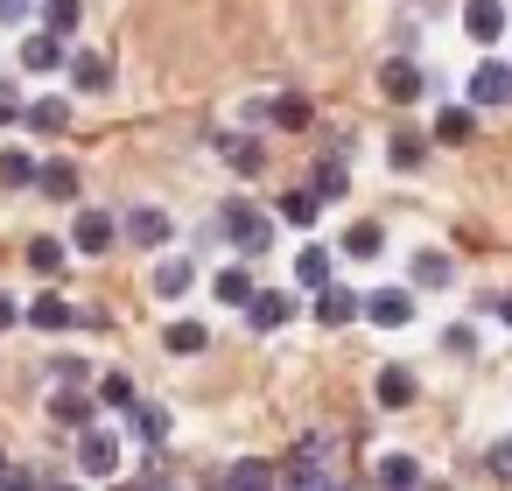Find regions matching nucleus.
<instances>
[{
	"mask_svg": "<svg viewBox=\"0 0 512 491\" xmlns=\"http://www.w3.org/2000/svg\"><path fill=\"white\" fill-rule=\"evenodd\" d=\"M22 120H29L36 134H64V127H71V99H36Z\"/></svg>",
	"mask_w": 512,
	"mask_h": 491,
	"instance_id": "nucleus-22",
	"label": "nucleus"
},
{
	"mask_svg": "<svg viewBox=\"0 0 512 491\" xmlns=\"http://www.w3.org/2000/svg\"><path fill=\"white\" fill-rule=\"evenodd\" d=\"M36 183H43V197L78 204V169H71V162H43V169H36Z\"/></svg>",
	"mask_w": 512,
	"mask_h": 491,
	"instance_id": "nucleus-17",
	"label": "nucleus"
},
{
	"mask_svg": "<svg viewBox=\"0 0 512 491\" xmlns=\"http://www.w3.org/2000/svg\"><path fill=\"white\" fill-rule=\"evenodd\" d=\"M316 211H323L316 190H288V197H281V218H288V225H316Z\"/></svg>",
	"mask_w": 512,
	"mask_h": 491,
	"instance_id": "nucleus-30",
	"label": "nucleus"
},
{
	"mask_svg": "<svg viewBox=\"0 0 512 491\" xmlns=\"http://www.w3.org/2000/svg\"><path fill=\"white\" fill-rule=\"evenodd\" d=\"M295 281H302V288H323V281H330V253H323V246H302V253H295Z\"/></svg>",
	"mask_w": 512,
	"mask_h": 491,
	"instance_id": "nucleus-29",
	"label": "nucleus"
},
{
	"mask_svg": "<svg viewBox=\"0 0 512 491\" xmlns=\"http://www.w3.org/2000/svg\"><path fill=\"white\" fill-rule=\"evenodd\" d=\"M344 253H351V260H379V253H386V232H379V225H351V232H344Z\"/></svg>",
	"mask_w": 512,
	"mask_h": 491,
	"instance_id": "nucleus-28",
	"label": "nucleus"
},
{
	"mask_svg": "<svg viewBox=\"0 0 512 491\" xmlns=\"http://www.w3.org/2000/svg\"><path fill=\"white\" fill-rule=\"evenodd\" d=\"M414 281L421 288H442L449 281V253H414Z\"/></svg>",
	"mask_w": 512,
	"mask_h": 491,
	"instance_id": "nucleus-34",
	"label": "nucleus"
},
{
	"mask_svg": "<svg viewBox=\"0 0 512 491\" xmlns=\"http://www.w3.org/2000/svg\"><path fill=\"white\" fill-rule=\"evenodd\" d=\"M470 127H477V120H470V106H442V113H435V141H442V148L470 141Z\"/></svg>",
	"mask_w": 512,
	"mask_h": 491,
	"instance_id": "nucleus-26",
	"label": "nucleus"
},
{
	"mask_svg": "<svg viewBox=\"0 0 512 491\" xmlns=\"http://www.w3.org/2000/svg\"><path fill=\"white\" fill-rule=\"evenodd\" d=\"M218 302L246 309V302H253V274H246V267H225V274H218Z\"/></svg>",
	"mask_w": 512,
	"mask_h": 491,
	"instance_id": "nucleus-31",
	"label": "nucleus"
},
{
	"mask_svg": "<svg viewBox=\"0 0 512 491\" xmlns=\"http://www.w3.org/2000/svg\"><path fill=\"white\" fill-rule=\"evenodd\" d=\"M99 400H106V407H134V379H127V372H106V379H99Z\"/></svg>",
	"mask_w": 512,
	"mask_h": 491,
	"instance_id": "nucleus-36",
	"label": "nucleus"
},
{
	"mask_svg": "<svg viewBox=\"0 0 512 491\" xmlns=\"http://www.w3.org/2000/svg\"><path fill=\"white\" fill-rule=\"evenodd\" d=\"M204 344H211V330H204V323H190V316L162 330V351H176V358H197Z\"/></svg>",
	"mask_w": 512,
	"mask_h": 491,
	"instance_id": "nucleus-19",
	"label": "nucleus"
},
{
	"mask_svg": "<svg viewBox=\"0 0 512 491\" xmlns=\"http://www.w3.org/2000/svg\"><path fill=\"white\" fill-rule=\"evenodd\" d=\"M463 36L491 50V43L505 36V8H498V0H470V8H463Z\"/></svg>",
	"mask_w": 512,
	"mask_h": 491,
	"instance_id": "nucleus-10",
	"label": "nucleus"
},
{
	"mask_svg": "<svg viewBox=\"0 0 512 491\" xmlns=\"http://www.w3.org/2000/svg\"><path fill=\"white\" fill-rule=\"evenodd\" d=\"M372 477H379V484H393V491H407V484H421V463H414L407 449H386Z\"/></svg>",
	"mask_w": 512,
	"mask_h": 491,
	"instance_id": "nucleus-21",
	"label": "nucleus"
},
{
	"mask_svg": "<svg viewBox=\"0 0 512 491\" xmlns=\"http://www.w3.org/2000/svg\"><path fill=\"white\" fill-rule=\"evenodd\" d=\"M29 15V0H0V22H22Z\"/></svg>",
	"mask_w": 512,
	"mask_h": 491,
	"instance_id": "nucleus-41",
	"label": "nucleus"
},
{
	"mask_svg": "<svg viewBox=\"0 0 512 491\" xmlns=\"http://www.w3.org/2000/svg\"><path fill=\"white\" fill-rule=\"evenodd\" d=\"M358 316H365V295H351V288H337V281L316 288V323H323V330H344V323H358Z\"/></svg>",
	"mask_w": 512,
	"mask_h": 491,
	"instance_id": "nucleus-4",
	"label": "nucleus"
},
{
	"mask_svg": "<svg viewBox=\"0 0 512 491\" xmlns=\"http://www.w3.org/2000/svg\"><path fill=\"white\" fill-rule=\"evenodd\" d=\"M309 190H316L323 204H337V197L351 190V176H344V155H330V162H316V176H309Z\"/></svg>",
	"mask_w": 512,
	"mask_h": 491,
	"instance_id": "nucleus-23",
	"label": "nucleus"
},
{
	"mask_svg": "<svg viewBox=\"0 0 512 491\" xmlns=\"http://www.w3.org/2000/svg\"><path fill=\"white\" fill-rule=\"evenodd\" d=\"M57 64H64V36L57 29H43V36L22 43V71H57Z\"/></svg>",
	"mask_w": 512,
	"mask_h": 491,
	"instance_id": "nucleus-15",
	"label": "nucleus"
},
{
	"mask_svg": "<svg viewBox=\"0 0 512 491\" xmlns=\"http://www.w3.org/2000/svg\"><path fill=\"white\" fill-rule=\"evenodd\" d=\"M29 323H36V330H71L78 309H71L64 295H36V302H29Z\"/></svg>",
	"mask_w": 512,
	"mask_h": 491,
	"instance_id": "nucleus-18",
	"label": "nucleus"
},
{
	"mask_svg": "<svg viewBox=\"0 0 512 491\" xmlns=\"http://www.w3.org/2000/svg\"><path fill=\"white\" fill-rule=\"evenodd\" d=\"M365 323H379V330H407V323H414V295H400V288H372V295H365Z\"/></svg>",
	"mask_w": 512,
	"mask_h": 491,
	"instance_id": "nucleus-6",
	"label": "nucleus"
},
{
	"mask_svg": "<svg viewBox=\"0 0 512 491\" xmlns=\"http://www.w3.org/2000/svg\"><path fill=\"white\" fill-rule=\"evenodd\" d=\"M470 106H512V64L484 57V64L470 71Z\"/></svg>",
	"mask_w": 512,
	"mask_h": 491,
	"instance_id": "nucleus-5",
	"label": "nucleus"
},
{
	"mask_svg": "<svg viewBox=\"0 0 512 491\" xmlns=\"http://www.w3.org/2000/svg\"><path fill=\"white\" fill-rule=\"evenodd\" d=\"M288 316H295V302H288V295H267V288H253V302H246V323H253V330H281Z\"/></svg>",
	"mask_w": 512,
	"mask_h": 491,
	"instance_id": "nucleus-13",
	"label": "nucleus"
},
{
	"mask_svg": "<svg viewBox=\"0 0 512 491\" xmlns=\"http://www.w3.org/2000/svg\"><path fill=\"white\" fill-rule=\"evenodd\" d=\"M78 22H85V0H43V29L78 36Z\"/></svg>",
	"mask_w": 512,
	"mask_h": 491,
	"instance_id": "nucleus-27",
	"label": "nucleus"
},
{
	"mask_svg": "<svg viewBox=\"0 0 512 491\" xmlns=\"http://www.w3.org/2000/svg\"><path fill=\"white\" fill-rule=\"evenodd\" d=\"M491 309H498V316H505V323H512V295H498V302H491Z\"/></svg>",
	"mask_w": 512,
	"mask_h": 491,
	"instance_id": "nucleus-43",
	"label": "nucleus"
},
{
	"mask_svg": "<svg viewBox=\"0 0 512 491\" xmlns=\"http://www.w3.org/2000/svg\"><path fill=\"white\" fill-rule=\"evenodd\" d=\"M127 421H134V435H141L148 449H162V442H169V407H155V400H134V407H127Z\"/></svg>",
	"mask_w": 512,
	"mask_h": 491,
	"instance_id": "nucleus-14",
	"label": "nucleus"
},
{
	"mask_svg": "<svg viewBox=\"0 0 512 491\" xmlns=\"http://www.w3.org/2000/svg\"><path fill=\"white\" fill-rule=\"evenodd\" d=\"M211 148H218L239 176H260V162H267V148H260L253 134H211Z\"/></svg>",
	"mask_w": 512,
	"mask_h": 491,
	"instance_id": "nucleus-11",
	"label": "nucleus"
},
{
	"mask_svg": "<svg viewBox=\"0 0 512 491\" xmlns=\"http://www.w3.org/2000/svg\"><path fill=\"white\" fill-rule=\"evenodd\" d=\"M0 470H8V456H0Z\"/></svg>",
	"mask_w": 512,
	"mask_h": 491,
	"instance_id": "nucleus-44",
	"label": "nucleus"
},
{
	"mask_svg": "<svg viewBox=\"0 0 512 491\" xmlns=\"http://www.w3.org/2000/svg\"><path fill=\"white\" fill-rule=\"evenodd\" d=\"M36 169H43L36 155H22V148H0V183H8V190H29V183H36Z\"/></svg>",
	"mask_w": 512,
	"mask_h": 491,
	"instance_id": "nucleus-25",
	"label": "nucleus"
},
{
	"mask_svg": "<svg viewBox=\"0 0 512 491\" xmlns=\"http://www.w3.org/2000/svg\"><path fill=\"white\" fill-rule=\"evenodd\" d=\"M50 379H64V386H85V379H92V365H85V358H57V365H50Z\"/></svg>",
	"mask_w": 512,
	"mask_h": 491,
	"instance_id": "nucleus-38",
	"label": "nucleus"
},
{
	"mask_svg": "<svg viewBox=\"0 0 512 491\" xmlns=\"http://www.w3.org/2000/svg\"><path fill=\"white\" fill-rule=\"evenodd\" d=\"M15 316H22V309H15L8 295H0V330H15Z\"/></svg>",
	"mask_w": 512,
	"mask_h": 491,
	"instance_id": "nucleus-42",
	"label": "nucleus"
},
{
	"mask_svg": "<svg viewBox=\"0 0 512 491\" xmlns=\"http://www.w3.org/2000/svg\"><path fill=\"white\" fill-rule=\"evenodd\" d=\"M379 92H386L393 106H414V99L428 92V78H421V64H407V57H393V64L379 71Z\"/></svg>",
	"mask_w": 512,
	"mask_h": 491,
	"instance_id": "nucleus-7",
	"label": "nucleus"
},
{
	"mask_svg": "<svg viewBox=\"0 0 512 491\" xmlns=\"http://www.w3.org/2000/svg\"><path fill=\"white\" fill-rule=\"evenodd\" d=\"M190 281H197V267H190L183 253H169V260H155V295H162V302H176V295H190Z\"/></svg>",
	"mask_w": 512,
	"mask_h": 491,
	"instance_id": "nucleus-12",
	"label": "nucleus"
},
{
	"mask_svg": "<svg viewBox=\"0 0 512 491\" xmlns=\"http://www.w3.org/2000/svg\"><path fill=\"white\" fill-rule=\"evenodd\" d=\"M218 239H232L239 253H267L274 246V218L260 204H246V197H225L218 204Z\"/></svg>",
	"mask_w": 512,
	"mask_h": 491,
	"instance_id": "nucleus-1",
	"label": "nucleus"
},
{
	"mask_svg": "<svg viewBox=\"0 0 512 491\" xmlns=\"http://www.w3.org/2000/svg\"><path fill=\"white\" fill-rule=\"evenodd\" d=\"M442 351H456V358H470V351H477V330H463V323H456V330H442Z\"/></svg>",
	"mask_w": 512,
	"mask_h": 491,
	"instance_id": "nucleus-40",
	"label": "nucleus"
},
{
	"mask_svg": "<svg viewBox=\"0 0 512 491\" xmlns=\"http://www.w3.org/2000/svg\"><path fill=\"white\" fill-rule=\"evenodd\" d=\"M120 470V435L113 428H78V477H113Z\"/></svg>",
	"mask_w": 512,
	"mask_h": 491,
	"instance_id": "nucleus-2",
	"label": "nucleus"
},
{
	"mask_svg": "<svg viewBox=\"0 0 512 491\" xmlns=\"http://www.w3.org/2000/svg\"><path fill=\"white\" fill-rule=\"evenodd\" d=\"M484 470H491L498 484H512V442H491V449H484Z\"/></svg>",
	"mask_w": 512,
	"mask_h": 491,
	"instance_id": "nucleus-37",
	"label": "nucleus"
},
{
	"mask_svg": "<svg viewBox=\"0 0 512 491\" xmlns=\"http://www.w3.org/2000/svg\"><path fill=\"white\" fill-rule=\"evenodd\" d=\"M29 267H36V274H57V267H64V246H57V239H29Z\"/></svg>",
	"mask_w": 512,
	"mask_h": 491,
	"instance_id": "nucleus-35",
	"label": "nucleus"
},
{
	"mask_svg": "<svg viewBox=\"0 0 512 491\" xmlns=\"http://www.w3.org/2000/svg\"><path fill=\"white\" fill-rule=\"evenodd\" d=\"M386 155H393V169H421L428 141H421V134H393V148H386Z\"/></svg>",
	"mask_w": 512,
	"mask_h": 491,
	"instance_id": "nucleus-33",
	"label": "nucleus"
},
{
	"mask_svg": "<svg viewBox=\"0 0 512 491\" xmlns=\"http://www.w3.org/2000/svg\"><path fill=\"white\" fill-rule=\"evenodd\" d=\"M113 239H120V218H106V211H78V225H71V246H78V253L99 260Z\"/></svg>",
	"mask_w": 512,
	"mask_h": 491,
	"instance_id": "nucleus-8",
	"label": "nucleus"
},
{
	"mask_svg": "<svg viewBox=\"0 0 512 491\" xmlns=\"http://www.w3.org/2000/svg\"><path fill=\"white\" fill-rule=\"evenodd\" d=\"M22 113H29V106H22V92H15V85H8V78H0V127H15V120H22Z\"/></svg>",
	"mask_w": 512,
	"mask_h": 491,
	"instance_id": "nucleus-39",
	"label": "nucleus"
},
{
	"mask_svg": "<svg viewBox=\"0 0 512 491\" xmlns=\"http://www.w3.org/2000/svg\"><path fill=\"white\" fill-rule=\"evenodd\" d=\"M120 232H127V239H134V246H148V253H162V246H169V232H176V225H169V211H162V204H134V211H127V218H120Z\"/></svg>",
	"mask_w": 512,
	"mask_h": 491,
	"instance_id": "nucleus-3",
	"label": "nucleus"
},
{
	"mask_svg": "<svg viewBox=\"0 0 512 491\" xmlns=\"http://www.w3.org/2000/svg\"><path fill=\"white\" fill-rule=\"evenodd\" d=\"M218 484H232V491H260V484H281V470H274V463H260V456H246V463H232Z\"/></svg>",
	"mask_w": 512,
	"mask_h": 491,
	"instance_id": "nucleus-20",
	"label": "nucleus"
},
{
	"mask_svg": "<svg viewBox=\"0 0 512 491\" xmlns=\"http://www.w3.org/2000/svg\"><path fill=\"white\" fill-rule=\"evenodd\" d=\"M267 120H274V127H309V99H302V92H288V99H274V106H267Z\"/></svg>",
	"mask_w": 512,
	"mask_h": 491,
	"instance_id": "nucleus-32",
	"label": "nucleus"
},
{
	"mask_svg": "<svg viewBox=\"0 0 512 491\" xmlns=\"http://www.w3.org/2000/svg\"><path fill=\"white\" fill-rule=\"evenodd\" d=\"M372 393H379V407H407V400H414V372H407V365H386Z\"/></svg>",
	"mask_w": 512,
	"mask_h": 491,
	"instance_id": "nucleus-24",
	"label": "nucleus"
},
{
	"mask_svg": "<svg viewBox=\"0 0 512 491\" xmlns=\"http://www.w3.org/2000/svg\"><path fill=\"white\" fill-rule=\"evenodd\" d=\"M106 85H113V64H106L99 50L71 57V92H106Z\"/></svg>",
	"mask_w": 512,
	"mask_h": 491,
	"instance_id": "nucleus-16",
	"label": "nucleus"
},
{
	"mask_svg": "<svg viewBox=\"0 0 512 491\" xmlns=\"http://www.w3.org/2000/svg\"><path fill=\"white\" fill-rule=\"evenodd\" d=\"M92 414H99V400H92L85 386H64V379H57V393H50V421H64V428H85Z\"/></svg>",
	"mask_w": 512,
	"mask_h": 491,
	"instance_id": "nucleus-9",
	"label": "nucleus"
}]
</instances>
